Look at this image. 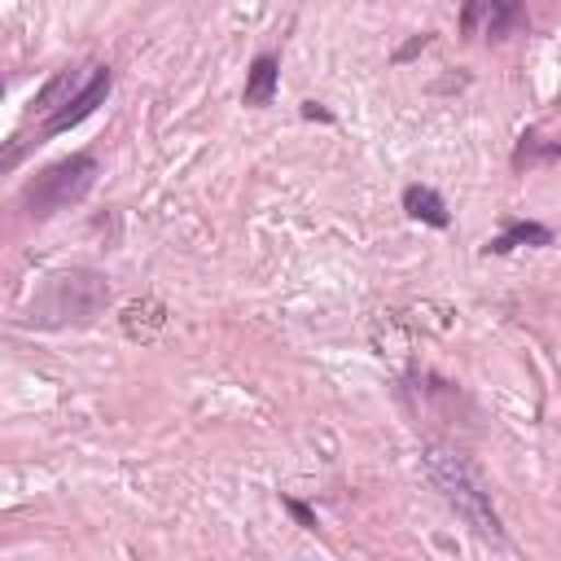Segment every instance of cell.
I'll list each match as a JSON object with an SVG mask.
<instances>
[{
	"label": "cell",
	"instance_id": "5",
	"mask_svg": "<svg viewBox=\"0 0 561 561\" xmlns=\"http://www.w3.org/2000/svg\"><path fill=\"white\" fill-rule=\"evenodd\" d=\"M276 88H280V61H276L272 53H259V57L250 61V75H245V92H241V101H245V105H254V110H263V105H272V101H276Z\"/></svg>",
	"mask_w": 561,
	"mask_h": 561
},
{
	"label": "cell",
	"instance_id": "7",
	"mask_svg": "<svg viewBox=\"0 0 561 561\" xmlns=\"http://www.w3.org/2000/svg\"><path fill=\"white\" fill-rule=\"evenodd\" d=\"M92 79V66L83 70V66H70V70H61V75H53L44 88H39V96H35V110H39V118H48L53 110H61L83 83Z\"/></svg>",
	"mask_w": 561,
	"mask_h": 561
},
{
	"label": "cell",
	"instance_id": "8",
	"mask_svg": "<svg viewBox=\"0 0 561 561\" xmlns=\"http://www.w3.org/2000/svg\"><path fill=\"white\" fill-rule=\"evenodd\" d=\"M403 210H408L412 219L430 224V228H447V224H451L447 202H443L430 184H408V188H403Z\"/></svg>",
	"mask_w": 561,
	"mask_h": 561
},
{
	"label": "cell",
	"instance_id": "10",
	"mask_svg": "<svg viewBox=\"0 0 561 561\" xmlns=\"http://www.w3.org/2000/svg\"><path fill=\"white\" fill-rule=\"evenodd\" d=\"M522 22H526L522 0H486V35H491V39L513 35Z\"/></svg>",
	"mask_w": 561,
	"mask_h": 561
},
{
	"label": "cell",
	"instance_id": "4",
	"mask_svg": "<svg viewBox=\"0 0 561 561\" xmlns=\"http://www.w3.org/2000/svg\"><path fill=\"white\" fill-rule=\"evenodd\" d=\"M110 83H114V75H110V66H92V79L61 105V110H53L44 123H39V136H57V131H70V127H79L88 114H96V105L110 96Z\"/></svg>",
	"mask_w": 561,
	"mask_h": 561
},
{
	"label": "cell",
	"instance_id": "9",
	"mask_svg": "<svg viewBox=\"0 0 561 561\" xmlns=\"http://www.w3.org/2000/svg\"><path fill=\"white\" fill-rule=\"evenodd\" d=\"M517 245H552V232L543 224L513 219V224H504V232L495 241H486V254H504V250H517Z\"/></svg>",
	"mask_w": 561,
	"mask_h": 561
},
{
	"label": "cell",
	"instance_id": "1",
	"mask_svg": "<svg viewBox=\"0 0 561 561\" xmlns=\"http://www.w3.org/2000/svg\"><path fill=\"white\" fill-rule=\"evenodd\" d=\"M421 465H425V478L434 482V491L447 500V508H456V517H460L478 539L504 543V526H500V513H495V504H491V491L482 486V478L473 473L469 460H460V456L447 451V447H425Z\"/></svg>",
	"mask_w": 561,
	"mask_h": 561
},
{
	"label": "cell",
	"instance_id": "11",
	"mask_svg": "<svg viewBox=\"0 0 561 561\" xmlns=\"http://www.w3.org/2000/svg\"><path fill=\"white\" fill-rule=\"evenodd\" d=\"M289 504V513L298 517V526H307V530H316V513L307 508V504H298V500H285Z\"/></svg>",
	"mask_w": 561,
	"mask_h": 561
},
{
	"label": "cell",
	"instance_id": "2",
	"mask_svg": "<svg viewBox=\"0 0 561 561\" xmlns=\"http://www.w3.org/2000/svg\"><path fill=\"white\" fill-rule=\"evenodd\" d=\"M110 302V285L92 267L57 272L31 302V324L39 329H66V324H92L101 307Z\"/></svg>",
	"mask_w": 561,
	"mask_h": 561
},
{
	"label": "cell",
	"instance_id": "3",
	"mask_svg": "<svg viewBox=\"0 0 561 561\" xmlns=\"http://www.w3.org/2000/svg\"><path fill=\"white\" fill-rule=\"evenodd\" d=\"M96 171H101V167H96L92 153H70V158H61V162L35 171V175L26 180V188H22L26 215H31V219H53L57 210L79 206V202L92 193Z\"/></svg>",
	"mask_w": 561,
	"mask_h": 561
},
{
	"label": "cell",
	"instance_id": "6",
	"mask_svg": "<svg viewBox=\"0 0 561 561\" xmlns=\"http://www.w3.org/2000/svg\"><path fill=\"white\" fill-rule=\"evenodd\" d=\"M118 320H123V333L131 342H149V337H158L167 329V307L158 298H136V302L123 307Z\"/></svg>",
	"mask_w": 561,
	"mask_h": 561
},
{
	"label": "cell",
	"instance_id": "12",
	"mask_svg": "<svg viewBox=\"0 0 561 561\" xmlns=\"http://www.w3.org/2000/svg\"><path fill=\"white\" fill-rule=\"evenodd\" d=\"M548 153H561V145H548Z\"/></svg>",
	"mask_w": 561,
	"mask_h": 561
}]
</instances>
